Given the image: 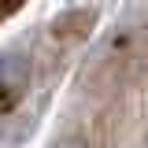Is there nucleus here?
<instances>
[{"mask_svg": "<svg viewBox=\"0 0 148 148\" xmlns=\"http://www.w3.org/2000/svg\"><path fill=\"white\" fill-rule=\"evenodd\" d=\"M30 89V56L26 52H4L0 56V115L18 108V100Z\"/></svg>", "mask_w": 148, "mask_h": 148, "instance_id": "nucleus-1", "label": "nucleus"}, {"mask_svg": "<svg viewBox=\"0 0 148 148\" xmlns=\"http://www.w3.org/2000/svg\"><path fill=\"white\" fill-rule=\"evenodd\" d=\"M52 148H89V145H82V141H74V137H67V141H59V145H52Z\"/></svg>", "mask_w": 148, "mask_h": 148, "instance_id": "nucleus-2", "label": "nucleus"}]
</instances>
